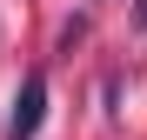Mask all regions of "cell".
Masks as SVG:
<instances>
[{"mask_svg":"<svg viewBox=\"0 0 147 140\" xmlns=\"http://www.w3.org/2000/svg\"><path fill=\"white\" fill-rule=\"evenodd\" d=\"M40 113H47V74H27L20 80V100H13V120H7V140H34Z\"/></svg>","mask_w":147,"mask_h":140,"instance_id":"1","label":"cell"}]
</instances>
